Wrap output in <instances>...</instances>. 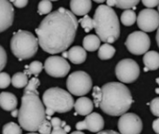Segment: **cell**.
Wrapping results in <instances>:
<instances>
[{
    "mask_svg": "<svg viewBox=\"0 0 159 134\" xmlns=\"http://www.w3.org/2000/svg\"><path fill=\"white\" fill-rule=\"evenodd\" d=\"M77 28L75 15L64 7H60L47 15L35 29L38 44L49 54L63 52L73 44Z\"/></svg>",
    "mask_w": 159,
    "mask_h": 134,
    "instance_id": "6da1fadb",
    "label": "cell"
},
{
    "mask_svg": "<svg viewBox=\"0 0 159 134\" xmlns=\"http://www.w3.org/2000/svg\"><path fill=\"white\" fill-rule=\"evenodd\" d=\"M39 85L40 81L37 77L31 78L24 88L21 97L18 120L20 128L29 132L38 131L40 125L46 119V108L37 90Z\"/></svg>",
    "mask_w": 159,
    "mask_h": 134,
    "instance_id": "7a4b0ae2",
    "label": "cell"
},
{
    "mask_svg": "<svg viewBox=\"0 0 159 134\" xmlns=\"http://www.w3.org/2000/svg\"><path fill=\"white\" fill-rule=\"evenodd\" d=\"M133 103L130 90L123 83L109 82L102 87L100 108L105 114L117 117L129 111Z\"/></svg>",
    "mask_w": 159,
    "mask_h": 134,
    "instance_id": "3957f363",
    "label": "cell"
},
{
    "mask_svg": "<svg viewBox=\"0 0 159 134\" xmlns=\"http://www.w3.org/2000/svg\"><path fill=\"white\" fill-rule=\"evenodd\" d=\"M93 25L101 41L108 44L116 42L120 35V23L113 7L100 5L93 17Z\"/></svg>",
    "mask_w": 159,
    "mask_h": 134,
    "instance_id": "277c9868",
    "label": "cell"
},
{
    "mask_svg": "<svg viewBox=\"0 0 159 134\" xmlns=\"http://www.w3.org/2000/svg\"><path fill=\"white\" fill-rule=\"evenodd\" d=\"M42 102L46 107V117L54 113H66L74 108L75 101L71 93L61 88H50L43 93Z\"/></svg>",
    "mask_w": 159,
    "mask_h": 134,
    "instance_id": "5b68a950",
    "label": "cell"
},
{
    "mask_svg": "<svg viewBox=\"0 0 159 134\" xmlns=\"http://www.w3.org/2000/svg\"><path fill=\"white\" fill-rule=\"evenodd\" d=\"M38 40L30 32L19 30L13 34L10 40V49L13 55L20 61L30 59L38 49Z\"/></svg>",
    "mask_w": 159,
    "mask_h": 134,
    "instance_id": "8992f818",
    "label": "cell"
},
{
    "mask_svg": "<svg viewBox=\"0 0 159 134\" xmlns=\"http://www.w3.org/2000/svg\"><path fill=\"white\" fill-rule=\"evenodd\" d=\"M66 87L69 92L75 96H84L89 92L92 88L90 76L84 71H76L69 75Z\"/></svg>",
    "mask_w": 159,
    "mask_h": 134,
    "instance_id": "52a82bcc",
    "label": "cell"
},
{
    "mask_svg": "<svg viewBox=\"0 0 159 134\" xmlns=\"http://www.w3.org/2000/svg\"><path fill=\"white\" fill-rule=\"evenodd\" d=\"M116 76L123 83H132L140 76V66L132 59L121 60L116 66Z\"/></svg>",
    "mask_w": 159,
    "mask_h": 134,
    "instance_id": "ba28073f",
    "label": "cell"
},
{
    "mask_svg": "<svg viewBox=\"0 0 159 134\" xmlns=\"http://www.w3.org/2000/svg\"><path fill=\"white\" fill-rule=\"evenodd\" d=\"M125 45L129 52L134 55L145 54L151 45L150 37L143 31H136L129 35Z\"/></svg>",
    "mask_w": 159,
    "mask_h": 134,
    "instance_id": "9c48e42d",
    "label": "cell"
},
{
    "mask_svg": "<svg viewBox=\"0 0 159 134\" xmlns=\"http://www.w3.org/2000/svg\"><path fill=\"white\" fill-rule=\"evenodd\" d=\"M44 68L47 74L53 77H64L71 69L66 59L61 56L48 57L45 62Z\"/></svg>",
    "mask_w": 159,
    "mask_h": 134,
    "instance_id": "30bf717a",
    "label": "cell"
},
{
    "mask_svg": "<svg viewBox=\"0 0 159 134\" xmlns=\"http://www.w3.org/2000/svg\"><path fill=\"white\" fill-rule=\"evenodd\" d=\"M120 134H140L143 131V121L136 114L125 113L118 120Z\"/></svg>",
    "mask_w": 159,
    "mask_h": 134,
    "instance_id": "8fae6325",
    "label": "cell"
},
{
    "mask_svg": "<svg viewBox=\"0 0 159 134\" xmlns=\"http://www.w3.org/2000/svg\"><path fill=\"white\" fill-rule=\"evenodd\" d=\"M136 22L143 32H153L159 27L158 11L154 8H144L139 13Z\"/></svg>",
    "mask_w": 159,
    "mask_h": 134,
    "instance_id": "7c38bea8",
    "label": "cell"
},
{
    "mask_svg": "<svg viewBox=\"0 0 159 134\" xmlns=\"http://www.w3.org/2000/svg\"><path fill=\"white\" fill-rule=\"evenodd\" d=\"M103 127H104V120L102 117L98 113H90L86 117V118L83 121L77 122L75 125L77 131L88 130L95 133L102 132Z\"/></svg>",
    "mask_w": 159,
    "mask_h": 134,
    "instance_id": "4fadbf2b",
    "label": "cell"
},
{
    "mask_svg": "<svg viewBox=\"0 0 159 134\" xmlns=\"http://www.w3.org/2000/svg\"><path fill=\"white\" fill-rule=\"evenodd\" d=\"M14 21V8L9 0H0V33L7 30Z\"/></svg>",
    "mask_w": 159,
    "mask_h": 134,
    "instance_id": "5bb4252c",
    "label": "cell"
},
{
    "mask_svg": "<svg viewBox=\"0 0 159 134\" xmlns=\"http://www.w3.org/2000/svg\"><path fill=\"white\" fill-rule=\"evenodd\" d=\"M91 0H71L70 7L72 13L77 16H85L91 9Z\"/></svg>",
    "mask_w": 159,
    "mask_h": 134,
    "instance_id": "9a60e30c",
    "label": "cell"
},
{
    "mask_svg": "<svg viewBox=\"0 0 159 134\" xmlns=\"http://www.w3.org/2000/svg\"><path fill=\"white\" fill-rule=\"evenodd\" d=\"M93 102L88 97H80L75 103V110L77 115L80 116H88L93 111Z\"/></svg>",
    "mask_w": 159,
    "mask_h": 134,
    "instance_id": "2e32d148",
    "label": "cell"
},
{
    "mask_svg": "<svg viewBox=\"0 0 159 134\" xmlns=\"http://www.w3.org/2000/svg\"><path fill=\"white\" fill-rule=\"evenodd\" d=\"M18 104L17 97L11 92H1L0 93V107L5 111H12L16 109Z\"/></svg>",
    "mask_w": 159,
    "mask_h": 134,
    "instance_id": "e0dca14e",
    "label": "cell"
},
{
    "mask_svg": "<svg viewBox=\"0 0 159 134\" xmlns=\"http://www.w3.org/2000/svg\"><path fill=\"white\" fill-rule=\"evenodd\" d=\"M68 60L75 64L83 63L87 59V52L84 48L80 46H74L68 50Z\"/></svg>",
    "mask_w": 159,
    "mask_h": 134,
    "instance_id": "ac0fdd59",
    "label": "cell"
},
{
    "mask_svg": "<svg viewBox=\"0 0 159 134\" xmlns=\"http://www.w3.org/2000/svg\"><path fill=\"white\" fill-rule=\"evenodd\" d=\"M144 71H155L159 68V53L157 51H147L143 56Z\"/></svg>",
    "mask_w": 159,
    "mask_h": 134,
    "instance_id": "d6986e66",
    "label": "cell"
},
{
    "mask_svg": "<svg viewBox=\"0 0 159 134\" xmlns=\"http://www.w3.org/2000/svg\"><path fill=\"white\" fill-rule=\"evenodd\" d=\"M101 47V39L98 35H89L84 37L83 39V48L85 50L88 51H95L99 49Z\"/></svg>",
    "mask_w": 159,
    "mask_h": 134,
    "instance_id": "ffe728a7",
    "label": "cell"
},
{
    "mask_svg": "<svg viewBox=\"0 0 159 134\" xmlns=\"http://www.w3.org/2000/svg\"><path fill=\"white\" fill-rule=\"evenodd\" d=\"M140 1L141 0H106V3L110 7H116L121 9H130V7H133L134 10Z\"/></svg>",
    "mask_w": 159,
    "mask_h": 134,
    "instance_id": "44dd1931",
    "label": "cell"
},
{
    "mask_svg": "<svg viewBox=\"0 0 159 134\" xmlns=\"http://www.w3.org/2000/svg\"><path fill=\"white\" fill-rule=\"evenodd\" d=\"M115 54H116V49L108 43H104L99 48L98 56L102 61H107L112 59Z\"/></svg>",
    "mask_w": 159,
    "mask_h": 134,
    "instance_id": "7402d4cb",
    "label": "cell"
},
{
    "mask_svg": "<svg viewBox=\"0 0 159 134\" xmlns=\"http://www.w3.org/2000/svg\"><path fill=\"white\" fill-rule=\"evenodd\" d=\"M29 82L28 76L24 72H19L13 75L11 77V84L14 88L17 89H22L27 86Z\"/></svg>",
    "mask_w": 159,
    "mask_h": 134,
    "instance_id": "603a6c76",
    "label": "cell"
},
{
    "mask_svg": "<svg viewBox=\"0 0 159 134\" xmlns=\"http://www.w3.org/2000/svg\"><path fill=\"white\" fill-rule=\"evenodd\" d=\"M120 20L125 26H131L136 22L137 15L133 9H125V11L121 14Z\"/></svg>",
    "mask_w": 159,
    "mask_h": 134,
    "instance_id": "cb8c5ba5",
    "label": "cell"
},
{
    "mask_svg": "<svg viewBox=\"0 0 159 134\" xmlns=\"http://www.w3.org/2000/svg\"><path fill=\"white\" fill-rule=\"evenodd\" d=\"M44 68V65L41 62H38V61H34L32 62L29 65H26L25 66V70H24V73L28 76H37L43 70Z\"/></svg>",
    "mask_w": 159,
    "mask_h": 134,
    "instance_id": "d4e9b609",
    "label": "cell"
},
{
    "mask_svg": "<svg viewBox=\"0 0 159 134\" xmlns=\"http://www.w3.org/2000/svg\"><path fill=\"white\" fill-rule=\"evenodd\" d=\"M2 134H22L20 126L14 122H8L3 126Z\"/></svg>",
    "mask_w": 159,
    "mask_h": 134,
    "instance_id": "484cf974",
    "label": "cell"
},
{
    "mask_svg": "<svg viewBox=\"0 0 159 134\" xmlns=\"http://www.w3.org/2000/svg\"><path fill=\"white\" fill-rule=\"evenodd\" d=\"M52 10V3L49 0H41L37 7V12L39 15L49 14Z\"/></svg>",
    "mask_w": 159,
    "mask_h": 134,
    "instance_id": "4316f807",
    "label": "cell"
},
{
    "mask_svg": "<svg viewBox=\"0 0 159 134\" xmlns=\"http://www.w3.org/2000/svg\"><path fill=\"white\" fill-rule=\"evenodd\" d=\"M78 22L81 24L82 28L85 30V32L89 33V31H91L94 28L93 25V20L89 16V15H85L82 17V19H80L78 21Z\"/></svg>",
    "mask_w": 159,
    "mask_h": 134,
    "instance_id": "83f0119b",
    "label": "cell"
},
{
    "mask_svg": "<svg viewBox=\"0 0 159 134\" xmlns=\"http://www.w3.org/2000/svg\"><path fill=\"white\" fill-rule=\"evenodd\" d=\"M52 131V126L50 121H48L47 118L43 121V123L40 125L38 129V133L39 134H50Z\"/></svg>",
    "mask_w": 159,
    "mask_h": 134,
    "instance_id": "f1b7e54d",
    "label": "cell"
},
{
    "mask_svg": "<svg viewBox=\"0 0 159 134\" xmlns=\"http://www.w3.org/2000/svg\"><path fill=\"white\" fill-rule=\"evenodd\" d=\"M92 96H93V100H94V103H93L94 105L96 107H99L100 104H101V101H102V89L97 87V86L94 87Z\"/></svg>",
    "mask_w": 159,
    "mask_h": 134,
    "instance_id": "f546056e",
    "label": "cell"
},
{
    "mask_svg": "<svg viewBox=\"0 0 159 134\" xmlns=\"http://www.w3.org/2000/svg\"><path fill=\"white\" fill-rule=\"evenodd\" d=\"M11 83V78L8 74L0 72V89H6Z\"/></svg>",
    "mask_w": 159,
    "mask_h": 134,
    "instance_id": "4dcf8cb0",
    "label": "cell"
},
{
    "mask_svg": "<svg viewBox=\"0 0 159 134\" xmlns=\"http://www.w3.org/2000/svg\"><path fill=\"white\" fill-rule=\"evenodd\" d=\"M150 109H151V112L153 113L154 116L159 118V97L155 98L150 103Z\"/></svg>",
    "mask_w": 159,
    "mask_h": 134,
    "instance_id": "1f68e13d",
    "label": "cell"
},
{
    "mask_svg": "<svg viewBox=\"0 0 159 134\" xmlns=\"http://www.w3.org/2000/svg\"><path fill=\"white\" fill-rule=\"evenodd\" d=\"M7 52H6L5 49L0 45V72L5 68V66L7 64Z\"/></svg>",
    "mask_w": 159,
    "mask_h": 134,
    "instance_id": "d6a6232c",
    "label": "cell"
},
{
    "mask_svg": "<svg viewBox=\"0 0 159 134\" xmlns=\"http://www.w3.org/2000/svg\"><path fill=\"white\" fill-rule=\"evenodd\" d=\"M71 130L70 126L65 125L64 127H58V128H52V131L50 134H67Z\"/></svg>",
    "mask_w": 159,
    "mask_h": 134,
    "instance_id": "836d02e7",
    "label": "cell"
},
{
    "mask_svg": "<svg viewBox=\"0 0 159 134\" xmlns=\"http://www.w3.org/2000/svg\"><path fill=\"white\" fill-rule=\"evenodd\" d=\"M142 2L147 8H154L159 5V0H142Z\"/></svg>",
    "mask_w": 159,
    "mask_h": 134,
    "instance_id": "e575fe53",
    "label": "cell"
},
{
    "mask_svg": "<svg viewBox=\"0 0 159 134\" xmlns=\"http://www.w3.org/2000/svg\"><path fill=\"white\" fill-rule=\"evenodd\" d=\"M9 2L13 3V5L19 8H22V7H26L28 4V0H9Z\"/></svg>",
    "mask_w": 159,
    "mask_h": 134,
    "instance_id": "d590c367",
    "label": "cell"
},
{
    "mask_svg": "<svg viewBox=\"0 0 159 134\" xmlns=\"http://www.w3.org/2000/svg\"><path fill=\"white\" fill-rule=\"evenodd\" d=\"M152 127H153V130H154V132H156L157 134H159V118H157V119L154 120Z\"/></svg>",
    "mask_w": 159,
    "mask_h": 134,
    "instance_id": "8d00e7d4",
    "label": "cell"
},
{
    "mask_svg": "<svg viewBox=\"0 0 159 134\" xmlns=\"http://www.w3.org/2000/svg\"><path fill=\"white\" fill-rule=\"evenodd\" d=\"M97 134H120L116 132H114V131H103V132H100Z\"/></svg>",
    "mask_w": 159,
    "mask_h": 134,
    "instance_id": "74e56055",
    "label": "cell"
},
{
    "mask_svg": "<svg viewBox=\"0 0 159 134\" xmlns=\"http://www.w3.org/2000/svg\"><path fill=\"white\" fill-rule=\"evenodd\" d=\"M18 115H19V110H17V109H14V110H12V111H11V116H12L13 118H16V117H18Z\"/></svg>",
    "mask_w": 159,
    "mask_h": 134,
    "instance_id": "f35d334b",
    "label": "cell"
},
{
    "mask_svg": "<svg viewBox=\"0 0 159 134\" xmlns=\"http://www.w3.org/2000/svg\"><path fill=\"white\" fill-rule=\"evenodd\" d=\"M157 45H158L159 48V27L157 28Z\"/></svg>",
    "mask_w": 159,
    "mask_h": 134,
    "instance_id": "ab89813d",
    "label": "cell"
},
{
    "mask_svg": "<svg viewBox=\"0 0 159 134\" xmlns=\"http://www.w3.org/2000/svg\"><path fill=\"white\" fill-rule=\"evenodd\" d=\"M156 81H157V83L158 84V86H159V77H158V78H157V79H156ZM156 92H157V94H159V87L157 88V90H156Z\"/></svg>",
    "mask_w": 159,
    "mask_h": 134,
    "instance_id": "60d3db41",
    "label": "cell"
},
{
    "mask_svg": "<svg viewBox=\"0 0 159 134\" xmlns=\"http://www.w3.org/2000/svg\"><path fill=\"white\" fill-rule=\"evenodd\" d=\"M71 134H85L84 132H82L81 131H77V132H72Z\"/></svg>",
    "mask_w": 159,
    "mask_h": 134,
    "instance_id": "b9f144b4",
    "label": "cell"
},
{
    "mask_svg": "<svg viewBox=\"0 0 159 134\" xmlns=\"http://www.w3.org/2000/svg\"><path fill=\"white\" fill-rule=\"evenodd\" d=\"M94 2H96V3H103L104 1H106V0H93Z\"/></svg>",
    "mask_w": 159,
    "mask_h": 134,
    "instance_id": "7bdbcfd3",
    "label": "cell"
},
{
    "mask_svg": "<svg viewBox=\"0 0 159 134\" xmlns=\"http://www.w3.org/2000/svg\"><path fill=\"white\" fill-rule=\"evenodd\" d=\"M27 134H39V133H35V132H29V133Z\"/></svg>",
    "mask_w": 159,
    "mask_h": 134,
    "instance_id": "ee69618b",
    "label": "cell"
},
{
    "mask_svg": "<svg viewBox=\"0 0 159 134\" xmlns=\"http://www.w3.org/2000/svg\"><path fill=\"white\" fill-rule=\"evenodd\" d=\"M49 1H58V0H49Z\"/></svg>",
    "mask_w": 159,
    "mask_h": 134,
    "instance_id": "f6af8a7d",
    "label": "cell"
},
{
    "mask_svg": "<svg viewBox=\"0 0 159 134\" xmlns=\"http://www.w3.org/2000/svg\"><path fill=\"white\" fill-rule=\"evenodd\" d=\"M158 12H159V5H158Z\"/></svg>",
    "mask_w": 159,
    "mask_h": 134,
    "instance_id": "bcb514c9",
    "label": "cell"
}]
</instances>
